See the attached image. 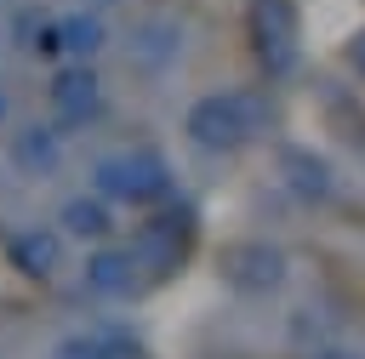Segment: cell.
I'll return each mask as SVG.
<instances>
[{
  "label": "cell",
  "mask_w": 365,
  "mask_h": 359,
  "mask_svg": "<svg viewBox=\"0 0 365 359\" xmlns=\"http://www.w3.org/2000/svg\"><path fill=\"white\" fill-rule=\"evenodd\" d=\"M51 359H143V348L125 336H108V331H68L51 348Z\"/></svg>",
  "instance_id": "8"
},
{
  "label": "cell",
  "mask_w": 365,
  "mask_h": 359,
  "mask_svg": "<svg viewBox=\"0 0 365 359\" xmlns=\"http://www.w3.org/2000/svg\"><path fill=\"white\" fill-rule=\"evenodd\" d=\"M308 359H359V353H354V348H314Z\"/></svg>",
  "instance_id": "14"
},
{
  "label": "cell",
  "mask_w": 365,
  "mask_h": 359,
  "mask_svg": "<svg viewBox=\"0 0 365 359\" xmlns=\"http://www.w3.org/2000/svg\"><path fill=\"white\" fill-rule=\"evenodd\" d=\"M57 222H63V234H74V239H103V234L114 228V217H108V199H103V194H74V199H63Z\"/></svg>",
  "instance_id": "12"
},
{
  "label": "cell",
  "mask_w": 365,
  "mask_h": 359,
  "mask_svg": "<svg viewBox=\"0 0 365 359\" xmlns=\"http://www.w3.org/2000/svg\"><path fill=\"white\" fill-rule=\"evenodd\" d=\"M279 171H285V182L302 194V199H331V165L319 160V154H308V148H285L279 154Z\"/></svg>",
  "instance_id": "9"
},
{
  "label": "cell",
  "mask_w": 365,
  "mask_h": 359,
  "mask_svg": "<svg viewBox=\"0 0 365 359\" xmlns=\"http://www.w3.org/2000/svg\"><path fill=\"white\" fill-rule=\"evenodd\" d=\"M251 40L274 80L297 68V6L291 0H251Z\"/></svg>",
  "instance_id": "3"
},
{
  "label": "cell",
  "mask_w": 365,
  "mask_h": 359,
  "mask_svg": "<svg viewBox=\"0 0 365 359\" xmlns=\"http://www.w3.org/2000/svg\"><path fill=\"white\" fill-rule=\"evenodd\" d=\"M222 274H228L234 291H245V296H268V291L285 285V256H279V245H268V239H245V245H228Z\"/></svg>",
  "instance_id": "4"
},
{
  "label": "cell",
  "mask_w": 365,
  "mask_h": 359,
  "mask_svg": "<svg viewBox=\"0 0 365 359\" xmlns=\"http://www.w3.org/2000/svg\"><path fill=\"white\" fill-rule=\"evenodd\" d=\"M262 125H268V103H262L257 91H245V85L205 91V97L188 108V120H182V131H188L200 148H240V142H251Z\"/></svg>",
  "instance_id": "1"
},
{
  "label": "cell",
  "mask_w": 365,
  "mask_h": 359,
  "mask_svg": "<svg viewBox=\"0 0 365 359\" xmlns=\"http://www.w3.org/2000/svg\"><path fill=\"white\" fill-rule=\"evenodd\" d=\"M11 154H17L23 171H51L63 148H57V131H51V125H23L17 142H11Z\"/></svg>",
  "instance_id": "13"
},
{
  "label": "cell",
  "mask_w": 365,
  "mask_h": 359,
  "mask_svg": "<svg viewBox=\"0 0 365 359\" xmlns=\"http://www.w3.org/2000/svg\"><path fill=\"white\" fill-rule=\"evenodd\" d=\"M182 245H188V211H165V217H154V222L137 228L131 256H137V268H143V262H148V268H177Z\"/></svg>",
  "instance_id": "6"
},
{
  "label": "cell",
  "mask_w": 365,
  "mask_h": 359,
  "mask_svg": "<svg viewBox=\"0 0 365 359\" xmlns=\"http://www.w3.org/2000/svg\"><path fill=\"white\" fill-rule=\"evenodd\" d=\"M97 177V194L103 199H120V205H154L171 194V165L148 148H131V154H103L91 165Z\"/></svg>",
  "instance_id": "2"
},
{
  "label": "cell",
  "mask_w": 365,
  "mask_h": 359,
  "mask_svg": "<svg viewBox=\"0 0 365 359\" xmlns=\"http://www.w3.org/2000/svg\"><path fill=\"white\" fill-rule=\"evenodd\" d=\"M57 46H63L74 63H86V57H97V51L108 46V28H103L97 11H68V17H57Z\"/></svg>",
  "instance_id": "11"
},
{
  "label": "cell",
  "mask_w": 365,
  "mask_h": 359,
  "mask_svg": "<svg viewBox=\"0 0 365 359\" xmlns=\"http://www.w3.org/2000/svg\"><path fill=\"white\" fill-rule=\"evenodd\" d=\"M11 262L23 268V274H57V262H63V239L51 234V228H23V234H11Z\"/></svg>",
  "instance_id": "10"
},
{
  "label": "cell",
  "mask_w": 365,
  "mask_h": 359,
  "mask_svg": "<svg viewBox=\"0 0 365 359\" xmlns=\"http://www.w3.org/2000/svg\"><path fill=\"white\" fill-rule=\"evenodd\" d=\"M131 285H137V256H131V245L125 251H114V245H103V251H91L86 256V291L91 296H131Z\"/></svg>",
  "instance_id": "7"
},
{
  "label": "cell",
  "mask_w": 365,
  "mask_h": 359,
  "mask_svg": "<svg viewBox=\"0 0 365 359\" xmlns=\"http://www.w3.org/2000/svg\"><path fill=\"white\" fill-rule=\"evenodd\" d=\"M51 114H57V125L80 131L86 120H97V114H103V80H97L86 63L63 68V74L51 80Z\"/></svg>",
  "instance_id": "5"
},
{
  "label": "cell",
  "mask_w": 365,
  "mask_h": 359,
  "mask_svg": "<svg viewBox=\"0 0 365 359\" xmlns=\"http://www.w3.org/2000/svg\"><path fill=\"white\" fill-rule=\"evenodd\" d=\"M348 63H354V68H359V74H365V34H359V40H354V46H348Z\"/></svg>",
  "instance_id": "15"
},
{
  "label": "cell",
  "mask_w": 365,
  "mask_h": 359,
  "mask_svg": "<svg viewBox=\"0 0 365 359\" xmlns=\"http://www.w3.org/2000/svg\"><path fill=\"white\" fill-rule=\"evenodd\" d=\"M0 120H6V97H0Z\"/></svg>",
  "instance_id": "16"
}]
</instances>
